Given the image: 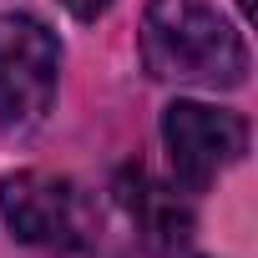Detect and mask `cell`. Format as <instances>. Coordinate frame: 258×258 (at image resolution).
Returning <instances> with one entry per match:
<instances>
[{"mask_svg": "<svg viewBox=\"0 0 258 258\" xmlns=\"http://www.w3.org/2000/svg\"><path fill=\"white\" fill-rule=\"evenodd\" d=\"M61 41L46 21L11 11L0 16V132H26L56 101Z\"/></svg>", "mask_w": 258, "mask_h": 258, "instance_id": "7a4b0ae2", "label": "cell"}, {"mask_svg": "<svg viewBox=\"0 0 258 258\" xmlns=\"http://www.w3.org/2000/svg\"><path fill=\"white\" fill-rule=\"evenodd\" d=\"M61 6H66L76 21H96V16H106V11H111V0H61Z\"/></svg>", "mask_w": 258, "mask_h": 258, "instance_id": "8992f818", "label": "cell"}, {"mask_svg": "<svg viewBox=\"0 0 258 258\" xmlns=\"http://www.w3.org/2000/svg\"><path fill=\"white\" fill-rule=\"evenodd\" d=\"M6 228L41 253H76L91 238V198L56 172H16L0 182Z\"/></svg>", "mask_w": 258, "mask_h": 258, "instance_id": "3957f363", "label": "cell"}, {"mask_svg": "<svg viewBox=\"0 0 258 258\" xmlns=\"http://www.w3.org/2000/svg\"><path fill=\"white\" fill-rule=\"evenodd\" d=\"M162 142L167 162L182 192L213 187L218 172H228L248 152V121L238 111L208 106V101H172L162 111Z\"/></svg>", "mask_w": 258, "mask_h": 258, "instance_id": "277c9868", "label": "cell"}, {"mask_svg": "<svg viewBox=\"0 0 258 258\" xmlns=\"http://www.w3.org/2000/svg\"><path fill=\"white\" fill-rule=\"evenodd\" d=\"M142 61L157 81L228 91L248 76L243 36L208 6V0H152L142 11Z\"/></svg>", "mask_w": 258, "mask_h": 258, "instance_id": "6da1fadb", "label": "cell"}, {"mask_svg": "<svg viewBox=\"0 0 258 258\" xmlns=\"http://www.w3.org/2000/svg\"><path fill=\"white\" fill-rule=\"evenodd\" d=\"M116 203L126 208V218H132L142 248L157 253V258L177 253L192 238V208H187V198L177 187L157 182L147 167H126L116 177Z\"/></svg>", "mask_w": 258, "mask_h": 258, "instance_id": "5b68a950", "label": "cell"}]
</instances>
